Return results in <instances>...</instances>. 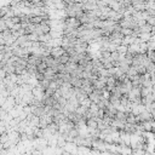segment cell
<instances>
[{"label": "cell", "instance_id": "cell-3", "mask_svg": "<svg viewBox=\"0 0 155 155\" xmlns=\"http://www.w3.org/2000/svg\"><path fill=\"white\" fill-rule=\"evenodd\" d=\"M6 78V73L4 69H0V80H4Z\"/></svg>", "mask_w": 155, "mask_h": 155}, {"label": "cell", "instance_id": "cell-2", "mask_svg": "<svg viewBox=\"0 0 155 155\" xmlns=\"http://www.w3.org/2000/svg\"><path fill=\"white\" fill-rule=\"evenodd\" d=\"M116 52L125 54V53L127 52V46H125V45H119V46H116Z\"/></svg>", "mask_w": 155, "mask_h": 155}, {"label": "cell", "instance_id": "cell-1", "mask_svg": "<svg viewBox=\"0 0 155 155\" xmlns=\"http://www.w3.org/2000/svg\"><path fill=\"white\" fill-rule=\"evenodd\" d=\"M62 54H64V51H63V48L61 46H54V47H52L50 50V56L52 58H54V59L59 58Z\"/></svg>", "mask_w": 155, "mask_h": 155}]
</instances>
